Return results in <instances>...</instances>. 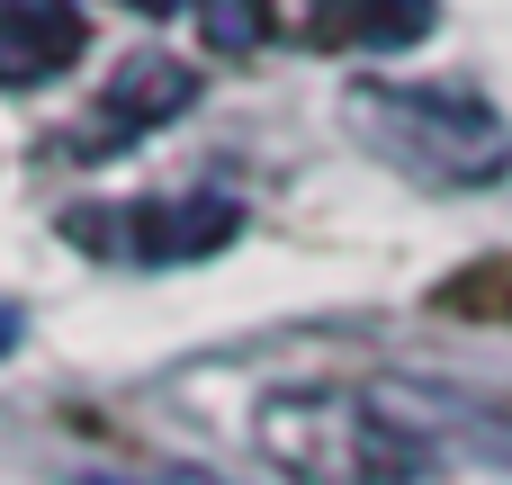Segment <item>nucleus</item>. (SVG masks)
<instances>
[{
  "label": "nucleus",
  "mask_w": 512,
  "mask_h": 485,
  "mask_svg": "<svg viewBox=\"0 0 512 485\" xmlns=\"http://www.w3.org/2000/svg\"><path fill=\"white\" fill-rule=\"evenodd\" d=\"M261 459L288 485H414L432 441L369 387H279L252 414Z\"/></svg>",
  "instance_id": "nucleus-1"
},
{
  "label": "nucleus",
  "mask_w": 512,
  "mask_h": 485,
  "mask_svg": "<svg viewBox=\"0 0 512 485\" xmlns=\"http://www.w3.org/2000/svg\"><path fill=\"white\" fill-rule=\"evenodd\" d=\"M351 126L369 135V153H387V162L414 171L423 189H495L512 171V126L477 99V90L360 81V90H351Z\"/></svg>",
  "instance_id": "nucleus-2"
},
{
  "label": "nucleus",
  "mask_w": 512,
  "mask_h": 485,
  "mask_svg": "<svg viewBox=\"0 0 512 485\" xmlns=\"http://www.w3.org/2000/svg\"><path fill=\"white\" fill-rule=\"evenodd\" d=\"M63 234L99 261H126V270H171V261H207L243 234V207L234 198H126V207H72Z\"/></svg>",
  "instance_id": "nucleus-3"
},
{
  "label": "nucleus",
  "mask_w": 512,
  "mask_h": 485,
  "mask_svg": "<svg viewBox=\"0 0 512 485\" xmlns=\"http://www.w3.org/2000/svg\"><path fill=\"white\" fill-rule=\"evenodd\" d=\"M189 90H198V81H189V63H171V54H135V63L117 72V90L72 126V144H63V153H72V162H108V153H126L144 126L180 117V108H189Z\"/></svg>",
  "instance_id": "nucleus-4"
},
{
  "label": "nucleus",
  "mask_w": 512,
  "mask_h": 485,
  "mask_svg": "<svg viewBox=\"0 0 512 485\" xmlns=\"http://www.w3.org/2000/svg\"><path fill=\"white\" fill-rule=\"evenodd\" d=\"M81 45H90L81 0H0V90H36L72 72Z\"/></svg>",
  "instance_id": "nucleus-5"
},
{
  "label": "nucleus",
  "mask_w": 512,
  "mask_h": 485,
  "mask_svg": "<svg viewBox=\"0 0 512 485\" xmlns=\"http://www.w3.org/2000/svg\"><path fill=\"white\" fill-rule=\"evenodd\" d=\"M432 18H441V0H315L306 36L342 45V54H405L432 36Z\"/></svg>",
  "instance_id": "nucleus-6"
},
{
  "label": "nucleus",
  "mask_w": 512,
  "mask_h": 485,
  "mask_svg": "<svg viewBox=\"0 0 512 485\" xmlns=\"http://www.w3.org/2000/svg\"><path fill=\"white\" fill-rule=\"evenodd\" d=\"M207 36L216 45H252V36H270V9L261 0H225V9H207Z\"/></svg>",
  "instance_id": "nucleus-7"
},
{
  "label": "nucleus",
  "mask_w": 512,
  "mask_h": 485,
  "mask_svg": "<svg viewBox=\"0 0 512 485\" xmlns=\"http://www.w3.org/2000/svg\"><path fill=\"white\" fill-rule=\"evenodd\" d=\"M81 485H216V477H81Z\"/></svg>",
  "instance_id": "nucleus-8"
},
{
  "label": "nucleus",
  "mask_w": 512,
  "mask_h": 485,
  "mask_svg": "<svg viewBox=\"0 0 512 485\" xmlns=\"http://www.w3.org/2000/svg\"><path fill=\"white\" fill-rule=\"evenodd\" d=\"M0 351H18V306L0 297Z\"/></svg>",
  "instance_id": "nucleus-9"
},
{
  "label": "nucleus",
  "mask_w": 512,
  "mask_h": 485,
  "mask_svg": "<svg viewBox=\"0 0 512 485\" xmlns=\"http://www.w3.org/2000/svg\"><path fill=\"white\" fill-rule=\"evenodd\" d=\"M135 9H144V18H171V9H189V0H135Z\"/></svg>",
  "instance_id": "nucleus-10"
}]
</instances>
